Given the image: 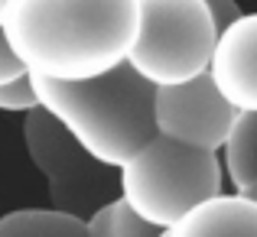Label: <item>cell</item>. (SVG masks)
Instances as JSON below:
<instances>
[{
  "instance_id": "cell-1",
  "label": "cell",
  "mask_w": 257,
  "mask_h": 237,
  "mask_svg": "<svg viewBox=\"0 0 257 237\" xmlns=\"http://www.w3.org/2000/svg\"><path fill=\"white\" fill-rule=\"evenodd\" d=\"M0 30L30 78L75 85L127 62L137 0H4Z\"/></svg>"
},
{
  "instance_id": "cell-2",
  "label": "cell",
  "mask_w": 257,
  "mask_h": 237,
  "mask_svg": "<svg viewBox=\"0 0 257 237\" xmlns=\"http://www.w3.org/2000/svg\"><path fill=\"white\" fill-rule=\"evenodd\" d=\"M39 111H46L104 169H120L153 133V88L127 65L75 85L30 78Z\"/></svg>"
},
{
  "instance_id": "cell-3",
  "label": "cell",
  "mask_w": 257,
  "mask_h": 237,
  "mask_svg": "<svg viewBox=\"0 0 257 237\" xmlns=\"http://www.w3.org/2000/svg\"><path fill=\"white\" fill-rule=\"evenodd\" d=\"M117 198L157 231H170L202 201L225 192L218 153H202L153 137L117 169Z\"/></svg>"
},
{
  "instance_id": "cell-4",
  "label": "cell",
  "mask_w": 257,
  "mask_h": 237,
  "mask_svg": "<svg viewBox=\"0 0 257 237\" xmlns=\"http://www.w3.org/2000/svg\"><path fill=\"white\" fill-rule=\"evenodd\" d=\"M215 26L205 0H137L127 69L150 88H176L208 72Z\"/></svg>"
},
{
  "instance_id": "cell-5",
  "label": "cell",
  "mask_w": 257,
  "mask_h": 237,
  "mask_svg": "<svg viewBox=\"0 0 257 237\" xmlns=\"http://www.w3.org/2000/svg\"><path fill=\"white\" fill-rule=\"evenodd\" d=\"M23 146L39 175L46 179L49 208L85 221L104 201L117 195L111 169L98 166L46 111L23 114Z\"/></svg>"
},
{
  "instance_id": "cell-6",
  "label": "cell",
  "mask_w": 257,
  "mask_h": 237,
  "mask_svg": "<svg viewBox=\"0 0 257 237\" xmlns=\"http://www.w3.org/2000/svg\"><path fill=\"white\" fill-rule=\"evenodd\" d=\"M234 117L208 75L176 88H153V133L176 146L218 153Z\"/></svg>"
},
{
  "instance_id": "cell-7",
  "label": "cell",
  "mask_w": 257,
  "mask_h": 237,
  "mask_svg": "<svg viewBox=\"0 0 257 237\" xmlns=\"http://www.w3.org/2000/svg\"><path fill=\"white\" fill-rule=\"evenodd\" d=\"M205 75L234 114H257V13H241L215 36Z\"/></svg>"
},
{
  "instance_id": "cell-8",
  "label": "cell",
  "mask_w": 257,
  "mask_h": 237,
  "mask_svg": "<svg viewBox=\"0 0 257 237\" xmlns=\"http://www.w3.org/2000/svg\"><path fill=\"white\" fill-rule=\"evenodd\" d=\"M163 237H257V201L221 192L179 218Z\"/></svg>"
},
{
  "instance_id": "cell-9",
  "label": "cell",
  "mask_w": 257,
  "mask_h": 237,
  "mask_svg": "<svg viewBox=\"0 0 257 237\" xmlns=\"http://www.w3.org/2000/svg\"><path fill=\"white\" fill-rule=\"evenodd\" d=\"M218 162L234 195L254 198L257 192V114H238L218 150Z\"/></svg>"
},
{
  "instance_id": "cell-10",
  "label": "cell",
  "mask_w": 257,
  "mask_h": 237,
  "mask_svg": "<svg viewBox=\"0 0 257 237\" xmlns=\"http://www.w3.org/2000/svg\"><path fill=\"white\" fill-rule=\"evenodd\" d=\"M0 237H88L85 221L52 208H17L0 214Z\"/></svg>"
},
{
  "instance_id": "cell-11",
  "label": "cell",
  "mask_w": 257,
  "mask_h": 237,
  "mask_svg": "<svg viewBox=\"0 0 257 237\" xmlns=\"http://www.w3.org/2000/svg\"><path fill=\"white\" fill-rule=\"evenodd\" d=\"M85 234L88 237H163V231H157L144 218H137L117 195L85 218Z\"/></svg>"
},
{
  "instance_id": "cell-12",
  "label": "cell",
  "mask_w": 257,
  "mask_h": 237,
  "mask_svg": "<svg viewBox=\"0 0 257 237\" xmlns=\"http://www.w3.org/2000/svg\"><path fill=\"white\" fill-rule=\"evenodd\" d=\"M36 107L39 104H36V91H33L30 75L0 85V111H7V114H30V111H36Z\"/></svg>"
},
{
  "instance_id": "cell-13",
  "label": "cell",
  "mask_w": 257,
  "mask_h": 237,
  "mask_svg": "<svg viewBox=\"0 0 257 237\" xmlns=\"http://www.w3.org/2000/svg\"><path fill=\"white\" fill-rule=\"evenodd\" d=\"M205 10H208V20H212L215 33L228 30V26H231L241 13H244L238 4H234V0H205Z\"/></svg>"
},
{
  "instance_id": "cell-14",
  "label": "cell",
  "mask_w": 257,
  "mask_h": 237,
  "mask_svg": "<svg viewBox=\"0 0 257 237\" xmlns=\"http://www.w3.org/2000/svg\"><path fill=\"white\" fill-rule=\"evenodd\" d=\"M26 72L20 69V62L13 59V52H10V46H7V39H4V30H0V85H7V81H13V78H23Z\"/></svg>"
}]
</instances>
